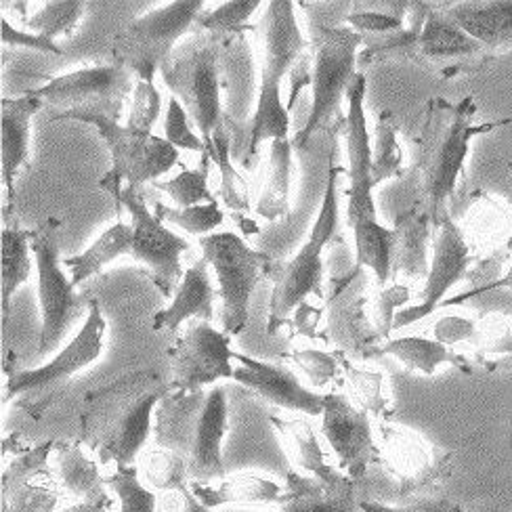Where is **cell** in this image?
Instances as JSON below:
<instances>
[{"label":"cell","mask_w":512,"mask_h":512,"mask_svg":"<svg viewBox=\"0 0 512 512\" xmlns=\"http://www.w3.org/2000/svg\"><path fill=\"white\" fill-rule=\"evenodd\" d=\"M477 103L466 97L458 103L435 97L422 112L414 133V187L418 204L433 227L441 225L450 212L447 204L454 198L458 181L464 175L466 158L477 137L492 133L494 128L512 122H475Z\"/></svg>","instance_id":"obj_1"},{"label":"cell","mask_w":512,"mask_h":512,"mask_svg":"<svg viewBox=\"0 0 512 512\" xmlns=\"http://www.w3.org/2000/svg\"><path fill=\"white\" fill-rule=\"evenodd\" d=\"M170 382L156 370L124 374L84 395L80 403V443L101 462L135 466L152 433V416L168 395Z\"/></svg>","instance_id":"obj_2"},{"label":"cell","mask_w":512,"mask_h":512,"mask_svg":"<svg viewBox=\"0 0 512 512\" xmlns=\"http://www.w3.org/2000/svg\"><path fill=\"white\" fill-rule=\"evenodd\" d=\"M259 34L263 42V72L259 99L248 122V152L242 160L246 168L254 166L261 143L267 139H288L290 112L282 101V80L309 47V40L298 28L294 3L290 0L267 3L265 15L259 21Z\"/></svg>","instance_id":"obj_3"},{"label":"cell","mask_w":512,"mask_h":512,"mask_svg":"<svg viewBox=\"0 0 512 512\" xmlns=\"http://www.w3.org/2000/svg\"><path fill=\"white\" fill-rule=\"evenodd\" d=\"M227 40L225 34L198 30L179 42L160 70L170 95L181 101L206 147L225 124L221 68Z\"/></svg>","instance_id":"obj_4"},{"label":"cell","mask_w":512,"mask_h":512,"mask_svg":"<svg viewBox=\"0 0 512 512\" xmlns=\"http://www.w3.org/2000/svg\"><path fill=\"white\" fill-rule=\"evenodd\" d=\"M343 168L330 162L328 181L324 189L319 215L311 227L307 242L292 261L273 263L267 277L273 280V292L269 303L267 334H277L290 324L292 315L307 305L309 296H324V250L334 240L338 229V179Z\"/></svg>","instance_id":"obj_5"},{"label":"cell","mask_w":512,"mask_h":512,"mask_svg":"<svg viewBox=\"0 0 512 512\" xmlns=\"http://www.w3.org/2000/svg\"><path fill=\"white\" fill-rule=\"evenodd\" d=\"M361 42L364 36L351 28L319 24V21L309 26V53L313 59L311 110L305 126L298 128L292 139L296 149H307L311 139L324 128H332L338 122L345 124L343 97H347L357 74V49Z\"/></svg>","instance_id":"obj_6"},{"label":"cell","mask_w":512,"mask_h":512,"mask_svg":"<svg viewBox=\"0 0 512 512\" xmlns=\"http://www.w3.org/2000/svg\"><path fill=\"white\" fill-rule=\"evenodd\" d=\"M53 120H80L97 128L112 156V168L99 181V187L114 198L116 208L120 206V198L126 189H139L145 183H156L158 177L170 173L179 162V149H175L164 137L137 131L128 124L122 126L114 118L66 112Z\"/></svg>","instance_id":"obj_7"},{"label":"cell","mask_w":512,"mask_h":512,"mask_svg":"<svg viewBox=\"0 0 512 512\" xmlns=\"http://www.w3.org/2000/svg\"><path fill=\"white\" fill-rule=\"evenodd\" d=\"M105 328L108 324H105L101 305L91 298L89 313L72 343L59 351L47 366L11 372L7 378L5 399H13L17 408L40 418L68 389L74 374L99 359L103 353Z\"/></svg>","instance_id":"obj_8"},{"label":"cell","mask_w":512,"mask_h":512,"mask_svg":"<svg viewBox=\"0 0 512 512\" xmlns=\"http://www.w3.org/2000/svg\"><path fill=\"white\" fill-rule=\"evenodd\" d=\"M204 11L202 0H175L133 19L112 40L114 63L133 72L137 80L154 82L179 38Z\"/></svg>","instance_id":"obj_9"},{"label":"cell","mask_w":512,"mask_h":512,"mask_svg":"<svg viewBox=\"0 0 512 512\" xmlns=\"http://www.w3.org/2000/svg\"><path fill=\"white\" fill-rule=\"evenodd\" d=\"M32 254L38 271L40 336L38 355H51L59 349L84 311V301L76 294L72 277L61 269L59 261V221L47 219L32 231Z\"/></svg>","instance_id":"obj_10"},{"label":"cell","mask_w":512,"mask_h":512,"mask_svg":"<svg viewBox=\"0 0 512 512\" xmlns=\"http://www.w3.org/2000/svg\"><path fill=\"white\" fill-rule=\"evenodd\" d=\"M202 256L215 269L223 301V332L238 336L244 332L250 315V298L263 275H269L273 259L250 248L231 231L210 233L200 238Z\"/></svg>","instance_id":"obj_11"},{"label":"cell","mask_w":512,"mask_h":512,"mask_svg":"<svg viewBox=\"0 0 512 512\" xmlns=\"http://www.w3.org/2000/svg\"><path fill=\"white\" fill-rule=\"evenodd\" d=\"M378 460L397 479L399 500L433 498L452 475V454L439 450L408 426H380Z\"/></svg>","instance_id":"obj_12"},{"label":"cell","mask_w":512,"mask_h":512,"mask_svg":"<svg viewBox=\"0 0 512 512\" xmlns=\"http://www.w3.org/2000/svg\"><path fill=\"white\" fill-rule=\"evenodd\" d=\"M135 87L137 78L133 72L118 63H108L55 76L30 93L49 108L61 110V114H101L120 120L124 101Z\"/></svg>","instance_id":"obj_13"},{"label":"cell","mask_w":512,"mask_h":512,"mask_svg":"<svg viewBox=\"0 0 512 512\" xmlns=\"http://www.w3.org/2000/svg\"><path fill=\"white\" fill-rule=\"evenodd\" d=\"M122 208L131 217L133 227V246L128 256L149 269V277L164 296H173L183 282L185 271L181 254L189 248V242L164 227V221L156 212L147 208L139 189L124 191L118 212H122Z\"/></svg>","instance_id":"obj_14"},{"label":"cell","mask_w":512,"mask_h":512,"mask_svg":"<svg viewBox=\"0 0 512 512\" xmlns=\"http://www.w3.org/2000/svg\"><path fill=\"white\" fill-rule=\"evenodd\" d=\"M236 351L231 336L200 319H191L173 347L166 349L170 364V389L196 391L215 387L221 378H233Z\"/></svg>","instance_id":"obj_15"},{"label":"cell","mask_w":512,"mask_h":512,"mask_svg":"<svg viewBox=\"0 0 512 512\" xmlns=\"http://www.w3.org/2000/svg\"><path fill=\"white\" fill-rule=\"evenodd\" d=\"M473 261L471 242L466 240L464 231L454 223V219L447 217L441 225L435 227L433 261L420 292V301L412 307L397 311L393 330L420 322V319L429 317L435 309H439L445 303L447 292L460 280H464Z\"/></svg>","instance_id":"obj_16"},{"label":"cell","mask_w":512,"mask_h":512,"mask_svg":"<svg viewBox=\"0 0 512 512\" xmlns=\"http://www.w3.org/2000/svg\"><path fill=\"white\" fill-rule=\"evenodd\" d=\"M322 435L330 445L338 468L349 479L361 481L372 462L378 460L370 414L359 410L343 393L324 395Z\"/></svg>","instance_id":"obj_17"},{"label":"cell","mask_w":512,"mask_h":512,"mask_svg":"<svg viewBox=\"0 0 512 512\" xmlns=\"http://www.w3.org/2000/svg\"><path fill=\"white\" fill-rule=\"evenodd\" d=\"M366 74H355L347 91L349 112L345 118V139L349 156V187H347V223L376 219L374 179H372V141L366 118Z\"/></svg>","instance_id":"obj_18"},{"label":"cell","mask_w":512,"mask_h":512,"mask_svg":"<svg viewBox=\"0 0 512 512\" xmlns=\"http://www.w3.org/2000/svg\"><path fill=\"white\" fill-rule=\"evenodd\" d=\"M233 359L238 361L233 380L244 384L261 399L290 412H303L307 416L324 414V395L307 389L288 366L254 359L238 351Z\"/></svg>","instance_id":"obj_19"},{"label":"cell","mask_w":512,"mask_h":512,"mask_svg":"<svg viewBox=\"0 0 512 512\" xmlns=\"http://www.w3.org/2000/svg\"><path fill=\"white\" fill-rule=\"evenodd\" d=\"M414 57L447 63L450 66L447 74H454L479 70L483 61L492 59V53L473 36H468L445 11L431 9L420 32Z\"/></svg>","instance_id":"obj_20"},{"label":"cell","mask_w":512,"mask_h":512,"mask_svg":"<svg viewBox=\"0 0 512 512\" xmlns=\"http://www.w3.org/2000/svg\"><path fill=\"white\" fill-rule=\"evenodd\" d=\"M227 395L223 387H210L196 431L194 445L187 456L189 483H215L225 477L223 439L227 435Z\"/></svg>","instance_id":"obj_21"},{"label":"cell","mask_w":512,"mask_h":512,"mask_svg":"<svg viewBox=\"0 0 512 512\" xmlns=\"http://www.w3.org/2000/svg\"><path fill=\"white\" fill-rule=\"evenodd\" d=\"M42 103L36 95H17L3 99V118H0V164H3V185H5V212L11 210L15 198V179L21 166L28 164L30 154V124L32 118L42 110Z\"/></svg>","instance_id":"obj_22"},{"label":"cell","mask_w":512,"mask_h":512,"mask_svg":"<svg viewBox=\"0 0 512 512\" xmlns=\"http://www.w3.org/2000/svg\"><path fill=\"white\" fill-rule=\"evenodd\" d=\"M206 393L208 391L204 389L168 391V395L158 403L154 414V433L158 447L173 450L187 460L202 418Z\"/></svg>","instance_id":"obj_23"},{"label":"cell","mask_w":512,"mask_h":512,"mask_svg":"<svg viewBox=\"0 0 512 512\" xmlns=\"http://www.w3.org/2000/svg\"><path fill=\"white\" fill-rule=\"evenodd\" d=\"M208 261H196L185 269L183 282L179 284L173 303L154 315L156 332H177L187 319H200V322H215V286H212Z\"/></svg>","instance_id":"obj_24"},{"label":"cell","mask_w":512,"mask_h":512,"mask_svg":"<svg viewBox=\"0 0 512 512\" xmlns=\"http://www.w3.org/2000/svg\"><path fill=\"white\" fill-rule=\"evenodd\" d=\"M284 487L277 512H361L357 481L347 475L336 483H322L292 471Z\"/></svg>","instance_id":"obj_25"},{"label":"cell","mask_w":512,"mask_h":512,"mask_svg":"<svg viewBox=\"0 0 512 512\" xmlns=\"http://www.w3.org/2000/svg\"><path fill=\"white\" fill-rule=\"evenodd\" d=\"M273 429L280 435L284 452L290 458L294 471L313 477L322 483H336L345 477L338 466L328 462L322 443L307 418H282L271 414Z\"/></svg>","instance_id":"obj_26"},{"label":"cell","mask_w":512,"mask_h":512,"mask_svg":"<svg viewBox=\"0 0 512 512\" xmlns=\"http://www.w3.org/2000/svg\"><path fill=\"white\" fill-rule=\"evenodd\" d=\"M445 13L492 55L512 47V0H468Z\"/></svg>","instance_id":"obj_27"},{"label":"cell","mask_w":512,"mask_h":512,"mask_svg":"<svg viewBox=\"0 0 512 512\" xmlns=\"http://www.w3.org/2000/svg\"><path fill=\"white\" fill-rule=\"evenodd\" d=\"M223 93L227 95V114L225 118L236 124H248L250 103L254 99V59L248 45L246 32L229 36L223 68H221ZM259 93V91H256Z\"/></svg>","instance_id":"obj_28"},{"label":"cell","mask_w":512,"mask_h":512,"mask_svg":"<svg viewBox=\"0 0 512 512\" xmlns=\"http://www.w3.org/2000/svg\"><path fill=\"white\" fill-rule=\"evenodd\" d=\"M55 462L61 485L80 498V502L99 508L112 506L108 483L101 477L97 462L82 450L80 441H57Z\"/></svg>","instance_id":"obj_29"},{"label":"cell","mask_w":512,"mask_h":512,"mask_svg":"<svg viewBox=\"0 0 512 512\" xmlns=\"http://www.w3.org/2000/svg\"><path fill=\"white\" fill-rule=\"evenodd\" d=\"M191 489L204 506L215 510L227 504H280L286 487L267 475L240 473L215 483H191Z\"/></svg>","instance_id":"obj_30"},{"label":"cell","mask_w":512,"mask_h":512,"mask_svg":"<svg viewBox=\"0 0 512 512\" xmlns=\"http://www.w3.org/2000/svg\"><path fill=\"white\" fill-rule=\"evenodd\" d=\"M208 156L219 168L221 173V185H219V196L223 204L233 212V219L242 225L246 233H256V223L248 221L250 215V185L240 175V170L233 166L231 158V133L227 124H223L219 131L212 135V143L206 147Z\"/></svg>","instance_id":"obj_31"},{"label":"cell","mask_w":512,"mask_h":512,"mask_svg":"<svg viewBox=\"0 0 512 512\" xmlns=\"http://www.w3.org/2000/svg\"><path fill=\"white\" fill-rule=\"evenodd\" d=\"M355 238V269H372L380 288L389 284L393 275V259H395V244L397 231L378 223L376 219H361L351 225Z\"/></svg>","instance_id":"obj_32"},{"label":"cell","mask_w":512,"mask_h":512,"mask_svg":"<svg viewBox=\"0 0 512 512\" xmlns=\"http://www.w3.org/2000/svg\"><path fill=\"white\" fill-rule=\"evenodd\" d=\"M433 223L420 208H412L397 219V244L393 273H401L408 280H426L429 263H426V242H429Z\"/></svg>","instance_id":"obj_33"},{"label":"cell","mask_w":512,"mask_h":512,"mask_svg":"<svg viewBox=\"0 0 512 512\" xmlns=\"http://www.w3.org/2000/svg\"><path fill=\"white\" fill-rule=\"evenodd\" d=\"M292 141L275 139L269 152V179L263 187L256 215L265 221H280L290 217V187H292Z\"/></svg>","instance_id":"obj_34"},{"label":"cell","mask_w":512,"mask_h":512,"mask_svg":"<svg viewBox=\"0 0 512 512\" xmlns=\"http://www.w3.org/2000/svg\"><path fill=\"white\" fill-rule=\"evenodd\" d=\"M131 246H133L131 223L118 221L110 229H105L87 250H84L82 254L70 256V259L63 261V265L72 271V275H70L72 284L78 288L80 284L87 282L89 277L97 275L110 263H114L118 256L131 254Z\"/></svg>","instance_id":"obj_35"},{"label":"cell","mask_w":512,"mask_h":512,"mask_svg":"<svg viewBox=\"0 0 512 512\" xmlns=\"http://www.w3.org/2000/svg\"><path fill=\"white\" fill-rule=\"evenodd\" d=\"M378 355H391L401 364L412 370L422 372L426 376H433L441 366L454 364L458 368H464V357L456 355L450 347H445L439 340L422 338V336H399L389 338L387 343L378 347Z\"/></svg>","instance_id":"obj_36"},{"label":"cell","mask_w":512,"mask_h":512,"mask_svg":"<svg viewBox=\"0 0 512 512\" xmlns=\"http://www.w3.org/2000/svg\"><path fill=\"white\" fill-rule=\"evenodd\" d=\"M0 246H3V326L7 328L11 298L19 286L30 280L32 273V231L5 225L0 233Z\"/></svg>","instance_id":"obj_37"},{"label":"cell","mask_w":512,"mask_h":512,"mask_svg":"<svg viewBox=\"0 0 512 512\" xmlns=\"http://www.w3.org/2000/svg\"><path fill=\"white\" fill-rule=\"evenodd\" d=\"M340 370H343L349 391L353 395V403L359 410L374 414L380 420L393 416V401L384 391V374L378 370L361 368L349 357H340Z\"/></svg>","instance_id":"obj_38"},{"label":"cell","mask_w":512,"mask_h":512,"mask_svg":"<svg viewBox=\"0 0 512 512\" xmlns=\"http://www.w3.org/2000/svg\"><path fill=\"white\" fill-rule=\"evenodd\" d=\"M59 502V483L47 466L3 492V512H53Z\"/></svg>","instance_id":"obj_39"},{"label":"cell","mask_w":512,"mask_h":512,"mask_svg":"<svg viewBox=\"0 0 512 512\" xmlns=\"http://www.w3.org/2000/svg\"><path fill=\"white\" fill-rule=\"evenodd\" d=\"M403 173V149L399 143L397 120L389 110H382L376 122V139L372 143V179L374 185L395 179Z\"/></svg>","instance_id":"obj_40"},{"label":"cell","mask_w":512,"mask_h":512,"mask_svg":"<svg viewBox=\"0 0 512 512\" xmlns=\"http://www.w3.org/2000/svg\"><path fill=\"white\" fill-rule=\"evenodd\" d=\"M210 156L208 152L202 154V162L198 168L187 170L183 168L181 173L168 181H156L152 183L158 191H164V194L177 204V208H191L198 204H210L217 202L215 196L210 194L208 189V175H210Z\"/></svg>","instance_id":"obj_41"},{"label":"cell","mask_w":512,"mask_h":512,"mask_svg":"<svg viewBox=\"0 0 512 512\" xmlns=\"http://www.w3.org/2000/svg\"><path fill=\"white\" fill-rule=\"evenodd\" d=\"M84 15V3L78 0H55V3L42 5L28 21V32L47 40L68 38L76 32Z\"/></svg>","instance_id":"obj_42"},{"label":"cell","mask_w":512,"mask_h":512,"mask_svg":"<svg viewBox=\"0 0 512 512\" xmlns=\"http://www.w3.org/2000/svg\"><path fill=\"white\" fill-rule=\"evenodd\" d=\"M156 215L164 221L175 227L185 229L191 236H210V231H215L225 215L219 208V202H210V204H198L191 208H175V206H166L162 202H156L154 206Z\"/></svg>","instance_id":"obj_43"},{"label":"cell","mask_w":512,"mask_h":512,"mask_svg":"<svg viewBox=\"0 0 512 512\" xmlns=\"http://www.w3.org/2000/svg\"><path fill=\"white\" fill-rule=\"evenodd\" d=\"M143 471L147 483L166 494L189 485L187 460L173 450H164V447H156L145 456Z\"/></svg>","instance_id":"obj_44"},{"label":"cell","mask_w":512,"mask_h":512,"mask_svg":"<svg viewBox=\"0 0 512 512\" xmlns=\"http://www.w3.org/2000/svg\"><path fill=\"white\" fill-rule=\"evenodd\" d=\"M105 483L118 496L120 512H158V498L139 481L137 466L116 468Z\"/></svg>","instance_id":"obj_45"},{"label":"cell","mask_w":512,"mask_h":512,"mask_svg":"<svg viewBox=\"0 0 512 512\" xmlns=\"http://www.w3.org/2000/svg\"><path fill=\"white\" fill-rule=\"evenodd\" d=\"M259 7V0H229L215 11H202L196 19V26L202 32L236 36L248 30V19Z\"/></svg>","instance_id":"obj_46"},{"label":"cell","mask_w":512,"mask_h":512,"mask_svg":"<svg viewBox=\"0 0 512 512\" xmlns=\"http://www.w3.org/2000/svg\"><path fill=\"white\" fill-rule=\"evenodd\" d=\"M164 139L173 145L179 152H196V154H206V143L198 133L191 131L189 126V114L181 105L177 97L170 95L168 99V110H166V120H164Z\"/></svg>","instance_id":"obj_47"},{"label":"cell","mask_w":512,"mask_h":512,"mask_svg":"<svg viewBox=\"0 0 512 512\" xmlns=\"http://www.w3.org/2000/svg\"><path fill=\"white\" fill-rule=\"evenodd\" d=\"M410 296H412L410 288L403 284H393L378 292V296L372 301V322L380 338H389V334L393 332L397 309L401 311L405 305H408Z\"/></svg>","instance_id":"obj_48"},{"label":"cell","mask_w":512,"mask_h":512,"mask_svg":"<svg viewBox=\"0 0 512 512\" xmlns=\"http://www.w3.org/2000/svg\"><path fill=\"white\" fill-rule=\"evenodd\" d=\"M340 357L328 351L319 349H305V351H294L292 361L303 370V374L309 378V382L317 389H324L336 378L340 370Z\"/></svg>","instance_id":"obj_49"},{"label":"cell","mask_w":512,"mask_h":512,"mask_svg":"<svg viewBox=\"0 0 512 512\" xmlns=\"http://www.w3.org/2000/svg\"><path fill=\"white\" fill-rule=\"evenodd\" d=\"M160 105H162V97L156 89V84L137 80V87L133 93V108L126 124L137 128V131L152 133V126L160 116Z\"/></svg>","instance_id":"obj_50"},{"label":"cell","mask_w":512,"mask_h":512,"mask_svg":"<svg viewBox=\"0 0 512 512\" xmlns=\"http://www.w3.org/2000/svg\"><path fill=\"white\" fill-rule=\"evenodd\" d=\"M412 3L401 11H382V9H370V11H355L347 15V24L353 26L355 32L361 36L366 34H393L403 30V15L410 13Z\"/></svg>","instance_id":"obj_51"},{"label":"cell","mask_w":512,"mask_h":512,"mask_svg":"<svg viewBox=\"0 0 512 512\" xmlns=\"http://www.w3.org/2000/svg\"><path fill=\"white\" fill-rule=\"evenodd\" d=\"M479 326L473 319L458 317V315H447L439 319L435 326V340L443 343L445 347H454L460 343H477Z\"/></svg>","instance_id":"obj_52"},{"label":"cell","mask_w":512,"mask_h":512,"mask_svg":"<svg viewBox=\"0 0 512 512\" xmlns=\"http://www.w3.org/2000/svg\"><path fill=\"white\" fill-rule=\"evenodd\" d=\"M0 38H3L5 47L32 49V51H38L42 55H61L63 53L57 42L40 38L36 34L24 32V30H17L13 24H9V19H5V17H3V34H0Z\"/></svg>","instance_id":"obj_53"},{"label":"cell","mask_w":512,"mask_h":512,"mask_svg":"<svg viewBox=\"0 0 512 512\" xmlns=\"http://www.w3.org/2000/svg\"><path fill=\"white\" fill-rule=\"evenodd\" d=\"M361 512H464L452 502L437 500V498H422L414 500L403 506H389L382 502H372V500H361L359 504Z\"/></svg>","instance_id":"obj_54"},{"label":"cell","mask_w":512,"mask_h":512,"mask_svg":"<svg viewBox=\"0 0 512 512\" xmlns=\"http://www.w3.org/2000/svg\"><path fill=\"white\" fill-rule=\"evenodd\" d=\"M311 80H313V59H311V53H309V47H307V51L296 59V63H294L292 70H290L288 112L294 108L296 97L301 95L307 87H311Z\"/></svg>","instance_id":"obj_55"},{"label":"cell","mask_w":512,"mask_h":512,"mask_svg":"<svg viewBox=\"0 0 512 512\" xmlns=\"http://www.w3.org/2000/svg\"><path fill=\"white\" fill-rule=\"evenodd\" d=\"M162 512H212V508L204 506L191 489V483L177 489V492H168V500L162 502Z\"/></svg>","instance_id":"obj_56"},{"label":"cell","mask_w":512,"mask_h":512,"mask_svg":"<svg viewBox=\"0 0 512 512\" xmlns=\"http://www.w3.org/2000/svg\"><path fill=\"white\" fill-rule=\"evenodd\" d=\"M502 288L512 290V267H510V271H508L504 277H500V280H496V282H487V284H483V286H477V288H475V290H471V292L460 294V296H454V298H450V301H445L441 307H454V305H460V303L468 301V298H473V296L487 294V292H494V290H502Z\"/></svg>","instance_id":"obj_57"},{"label":"cell","mask_w":512,"mask_h":512,"mask_svg":"<svg viewBox=\"0 0 512 512\" xmlns=\"http://www.w3.org/2000/svg\"><path fill=\"white\" fill-rule=\"evenodd\" d=\"M63 512H110V508H99V506H93L87 502H78L76 506L63 510Z\"/></svg>","instance_id":"obj_58"},{"label":"cell","mask_w":512,"mask_h":512,"mask_svg":"<svg viewBox=\"0 0 512 512\" xmlns=\"http://www.w3.org/2000/svg\"><path fill=\"white\" fill-rule=\"evenodd\" d=\"M500 364H502V366H512V355L502 357V359H500Z\"/></svg>","instance_id":"obj_59"},{"label":"cell","mask_w":512,"mask_h":512,"mask_svg":"<svg viewBox=\"0 0 512 512\" xmlns=\"http://www.w3.org/2000/svg\"><path fill=\"white\" fill-rule=\"evenodd\" d=\"M508 445L512 447V426H510V435H508Z\"/></svg>","instance_id":"obj_60"},{"label":"cell","mask_w":512,"mask_h":512,"mask_svg":"<svg viewBox=\"0 0 512 512\" xmlns=\"http://www.w3.org/2000/svg\"><path fill=\"white\" fill-rule=\"evenodd\" d=\"M508 170H510V173H512V162H508Z\"/></svg>","instance_id":"obj_61"}]
</instances>
